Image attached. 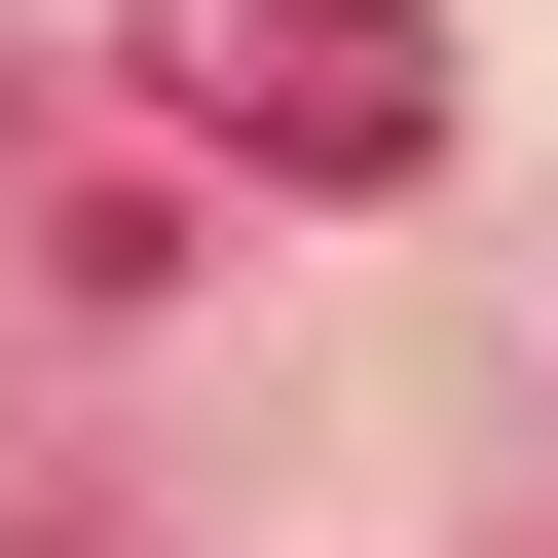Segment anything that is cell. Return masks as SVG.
<instances>
[{"mask_svg":"<svg viewBox=\"0 0 558 558\" xmlns=\"http://www.w3.org/2000/svg\"><path fill=\"white\" fill-rule=\"evenodd\" d=\"M149 75L223 149H299V186H410L447 149V0H149Z\"/></svg>","mask_w":558,"mask_h":558,"instance_id":"obj_1","label":"cell"}]
</instances>
